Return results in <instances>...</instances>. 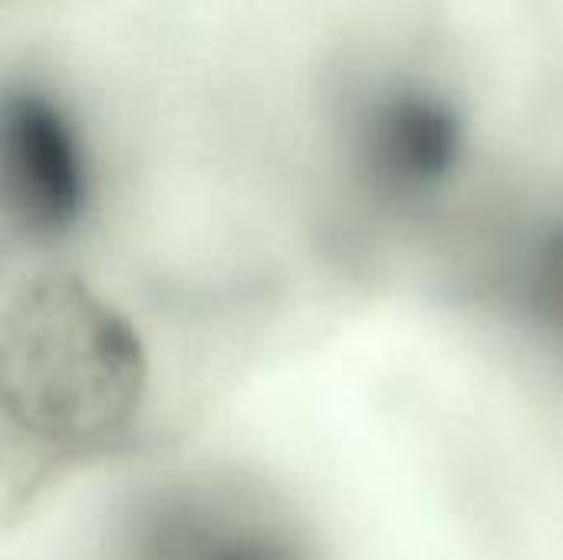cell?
I'll use <instances>...</instances> for the list:
<instances>
[{
  "mask_svg": "<svg viewBox=\"0 0 563 560\" xmlns=\"http://www.w3.org/2000/svg\"><path fill=\"white\" fill-rule=\"evenodd\" d=\"M142 380L129 323L69 277L33 281L7 317V422L43 452L82 455L109 446L135 422Z\"/></svg>",
  "mask_w": 563,
  "mask_h": 560,
  "instance_id": "obj_1",
  "label": "cell"
},
{
  "mask_svg": "<svg viewBox=\"0 0 563 560\" xmlns=\"http://www.w3.org/2000/svg\"><path fill=\"white\" fill-rule=\"evenodd\" d=\"M0 175L7 208L30 238L73 231L89 198V172L76 129L49 96L36 89L7 96Z\"/></svg>",
  "mask_w": 563,
  "mask_h": 560,
  "instance_id": "obj_2",
  "label": "cell"
},
{
  "mask_svg": "<svg viewBox=\"0 0 563 560\" xmlns=\"http://www.w3.org/2000/svg\"><path fill=\"white\" fill-rule=\"evenodd\" d=\"M455 112L419 89L379 102L366 125V162L389 188L416 191L439 185L459 158Z\"/></svg>",
  "mask_w": 563,
  "mask_h": 560,
  "instance_id": "obj_3",
  "label": "cell"
},
{
  "mask_svg": "<svg viewBox=\"0 0 563 560\" xmlns=\"http://www.w3.org/2000/svg\"><path fill=\"white\" fill-rule=\"evenodd\" d=\"M142 560H303L280 535L244 521L172 518L145 541Z\"/></svg>",
  "mask_w": 563,
  "mask_h": 560,
  "instance_id": "obj_4",
  "label": "cell"
},
{
  "mask_svg": "<svg viewBox=\"0 0 563 560\" xmlns=\"http://www.w3.org/2000/svg\"><path fill=\"white\" fill-rule=\"evenodd\" d=\"M528 294L534 310L563 330V228L554 231L531 261Z\"/></svg>",
  "mask_w": 563,
  "mask_h": 560,
  "instance_id": "obj_5",
  "label": "cell"
}]
</instances>
